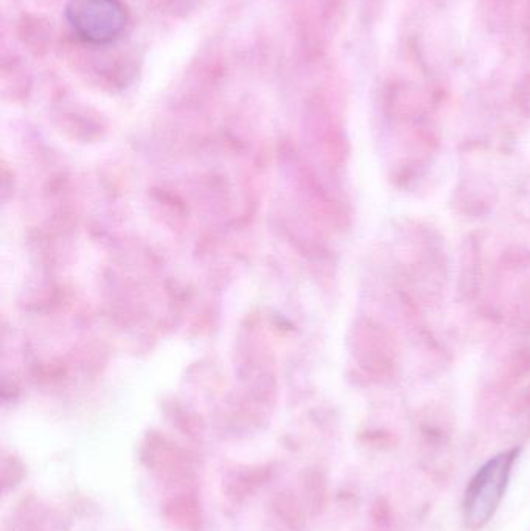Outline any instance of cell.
Returning a JSON list of instances; mask_svg holds the SVG:
<instances>
[{"mask_svg":"<svg viewBox=\"0 0 530 531\" xmlns=\"http://www.w3.org/2000/svg\"><path fill=\"white\" fill-rule=\"evenodd\" d=\"M518 454L520 449L513 448L495 455L479 468L468 483L464 499V521L470 530H479L492 521L506 493Z\"/></svg>","mask_w":530,"mask_h":531,"instance_id":"obj_1","label":"cell"},{"mask_svg":"<svg viewBox=\"0 0 530 531\" xmlns=\"http://www.w3.org/2000/svg\"><path fill=\"white\" fill-rule=\"evenodd\" d=\"M66 18L78 38L94 46L117 41L128 22L119 0H69Z\"/></svg>","mask_w":530,"mask_h":531,"instance_id":"obj_2","label":"cell"},{"mask_svg":"<svg viewBox=\"0 0 530 531\" xmlns=\"http://www.w3.org/2000/svg\"><path fill=\"white\" fill-rule=\"evenodd\" d=\"M360 353L361 362L367 372L380 378L395 375L400 362L398 345L388 328L380 323L367 320L361 325Z\"/></svg>","mask_w":530,"mask_h":531,"instance_id":"obj_3","label":"cell"},{"mask_svg":"<svg viewBox=\"0 0 530 531\" xmlns=\"http://www.w3.org/2000/svg\"><path fill=\"white\" fill-rule=\"evenodd\" d=\"M481 252H479L478 244L473 240H468L467 249L462 255L461 268V294L465 297H471L478 289L479 275H481Z\"/></svg>","mask_w":530,"mask_h":531,"instance_id":"obj_4","label":"cell"}]
</instances>
